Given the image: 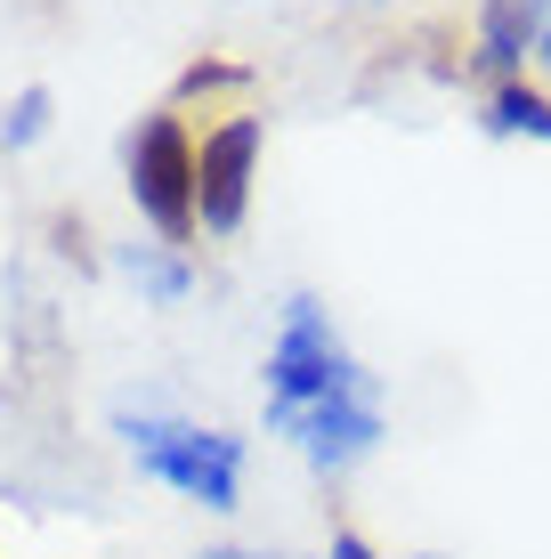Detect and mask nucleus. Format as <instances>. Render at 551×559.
<instances>
[{
	"label": "nucleus",
	"mask_w": 551,
	"mask_h": 559,
	"mask_svg": "<svg viewBox=\"0 0 551 559\" xmlns=\"http://www.w3.org/2000/svg\"><path fill=\"white\" fill-rule=\"evenodd\" d=\"M122 438L139 454L146 478L195 495L203 511H236V478H243V438L195 430V421H163V414H122Z\"/></svg>",
	"instance_id": "obj_1"
},
{
	"label": "nucleus",
	"mask_w": 551,
	"mask_h": 559,
	"mask_svg": "<svg viewBox=\"0 0 551 559\" xmlns=\"http://www.w3.org/2000/svg\"><path fill=\"white\" fill-rule=\"evenodd\" d=\"M122 163H130V195H139L146 219H155L170 243L195 236V219H203L195 211V139H187L179 114H146V122L130 130Z\"/></svg>",
	"instance_id": "obj_2"
},
{
	"label": "nucleus",
	"mask_w": 551,
	"mask_h": 559,
	"mask_svg": "<svg viewBox=\"0 0 551 559\" xmlns=\"http://www.w3.org/2000/svg\"><path fill=\"white\" fill-rule=\"evenodd\" d=\"M349 390H373L366 365L333 341L325 308H316V300H292L284 341L268 349V406H325V397H349Z\"/></svg>",
	"instance_id": "obj_3"
},
{
	"label": "nucleus",
	"mask_w": 551,
	"mask_h": 559,
	"mask_svg": "<svg viewBox=\"0 0 551 559\" xmlns=\"http://www.w3.org/2000/svg\"><path fill=\"white\" fill-rule=\"evenodd\" d=\"M268 430L292 438L316 471H349L382 447V406L373 390H349V397H325V406H268Z\"/></svg>",
	"instance_id": "obj_4"
},
{
	"label": "nucleus",
	"mask_w": 551,
	"mask_h": 559,
	"mask_svg": "<svg viewBox=\"0 0 551 559\" xmlns=\"http://www.w3.org/2000/svg\"><path fill=\"white\" fill-rule=\"evenodd\" d=\"M252 163H260V114H236L212 139L195 146V211L203 227H243V203H252Z\"/></svg>",
	"instance_id": "obj_5"
},
{
	"label": "nucleus",
	"mask_w": 551,
	"mask_h": 559,
	"mask_svg": "<svg viewBox=\"0 0 551 559\" xmlns=\"http://www.w3.org/2000/svg\"><path fill=\"white\" fill-rule=\"evenodd\" d=\"M543 25H551V0H487L479 9V41H487V66H519L527 49L543 41Z\"/></svg>",
	"instance_id": "obj_6"
},
{
	"label": "nucleus",
	"mask_w": 551,
	"mask_h": 559,
	"mask_svg": "<svg viewBox=\"0 0 551 559\" xmlns=\"http://www.w3.org/2000/svg\"><path fill=\"white\" fill-rule=\"evenodd\" d=\"M487 130H527V139H551V98L527 82H503L487 98Z\"/></svg>",
	"instance_id": "obj_7"
},
{
	"label": "nucleus",
	"mask_w": 551,
	"mask_h": 559,
	"mask_svg": "<svg viewBox=\"0 0 551 559\" xmlns=\"http://www.w3.org/2000/svg\"><path fill=\"white\" fill-rule=\"evenodd\" d=\"M41 130H49V90H16L9 114H0V146H9V154H25L33 139H41Z\"/></svg>",
	"instance_id": "obj_8"
},
{
	"label": "nucleus",
	"mask_w": 551,
	"mask_h": 559,
	"mask_svg": "<svg viewBox=\"0 0 551 559\" xmlns=\"http://www.w3.org/2000/svg\"><path fill=\"white\" fill-rule=\"evenodd\" d=\"M130 276H139L155 300H179V293H187V267H179V260H155V252H130Z\"/></svg>",
	"instance_id": "obj_9"
},
{
	"label": "nucleus",
	"mask_w": 551,
	"mask_h": 559,
	"mask_svg": "<svg viewBox=\"0 0 551 559\" xmlns=\"http://www.w3.org/2000/svg\"><path fill=\"white\" fill-rule=\"evenodd\" d=\"M49 236H57V252L89 260V236H82V219H73V211H57V219H49Z\"/></svg>",
	"instance_id": "obj_10"
},
{
	"label": "nucleus",
	"mask_w": 551,
	"mask_h": 559,
	"mask_svg": "<svg viewBox=\"0 0 551 559\" xmlns=\"http://www.w3.org/2000/svg\"><path fill=\"white\" fill-rule=\"evenodd\" d=\"M333 559H382V551H373L366 535H349V527H340V535H333Z\"/></svg>",
	"instance_id": "obj_11"
},
{
	"label": "nucleus",
	"mask_w": 551,
	"mask_h": 559,
	"mask_svg": "<svg viewBox=\"0 0 551 559\" xmlns=\"http://www.w3.org/2000/svg\"><path fill=\"white\" fill-rule=\"evenodd\" d=\"M203 559H292V551H236V544H219V551H203Z\"/></svg>",
	"instance_id": "obj_12"
},
{
	"label": "nucleus",
	"mask_w": 551,
	"mask_h": 559,
	"mask_svg": "<svg viewBox=\"0 0 551 559\" xmlns=\"http://www.w3.org/2000/svg\"><path fill=\"white\" fill-rule=\"evenodd\" d=\"M536 57H543V66H551V25H543V41H536Z\"/></svg>",
	"instance_id": "obj_13"
}]
</instances>
